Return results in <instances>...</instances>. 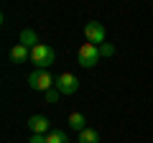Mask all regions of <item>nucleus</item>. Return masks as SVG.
<instances>
[{"instance_id": "f257e3e1", "label": "nucleus", "mask_w": 153, "mask_h": 143, "mask_svg": "<svg viewBox=\"0 0 153 143\" xmlns=\"http://www.w3.org/2000/svg\"><path fill=\"white\" fill-rule=\"evenodd\" d=\"M31 61L36 64V69H46V66H51L56 61V51L49 44H38L31 49Z\"/></svg>"}, {"instance_id": "f03ea898", "label": "nucleus", "mask_w": 153, "mask_h": 143, "mask_svg": "<svg viewBox=\"0 0 153 143\" xmlns=\"http://www.w3.org/2000/svg\"><path fill=\"white\" fill-rule=\"evenodd\" d=\"M76 59H79V66H84V69L97 66V61L102 59V56H100V46H97V44H89V41H84V44L79 46V51H76Z\"/></svg>"}, {"instance_id": "7ed1b4c3", "label": "nucleus", "mask_w": 153, "mask_h": 143, "mask_svg": "<svg viewBox=\"0 0 153 143\" xmlns=\"http://www.w3.org/2000/svg\"><path fill=\"white\" fill-rule=\"evenodd\" d=\"M54 82H56V79L51 77L46 69H36V72L28 74V87H31L33 92H46V89L54 87Z\"/></svg>"}, {"instance_id": "20e7f679", "label": "nucleus", "mask_w": 153, "mask_h": 143, "mask_svg": "<svg viewBox=\"0 0 153 143\" xmlns=\"http://www.w3.org/2000/svg\"><path fill=\"white\" fill-rule=\"evenodd\" d=\"M105 33L107 31H105V26L100 21H87L84 23V39H87L89 44H97V46L105 44Z\"/></svg>"}, {"instance_id": "39448f33", "label": "nucleus", "mask_w": 153, "mask_h": 143, "mask_svg": "<svg viewBox=\"0 0 153 143\" xmlns=\"http://www.w3.org/2000/svg\"><path fill=\"white\" fill-rule=\"evenodd\" d=\"M54 87L59 89L61 95H74L76 89H79V79H76L74 74H69V72H64V74H59V77H56Z\"/></svg>"}, {"instance_id": "423d86ee", "label": "nucleus", "mask_w": 153, "mask_h": 143, "mask_svg": "<svg viewBox=\"0 0 153 143\" xmlns=\"http://www.w3.org/2000/svg\"><path fill=\"white\" fill-rule=\"evenodd\" d=\"M26 59H31V49H28V46H23V44H16V46L10 49V61L23 64Z\"/></svg>"}, {"instance_id": "0eeeda50", "label": "nucleus", "mask_w": 153, "mask_h": 143, "mask_svg": "<svg viewBox=\"0 0 153 143\" xmlns=\"http://www.w3.org/2000/svg\"><path fill=\"white\" fill-rule=\"evenodd\" d=\"M28 128H31V133H46L49 130V118L46 115H33L28 120Z\"/></svg>"}, {"instance_id": "6e6552de", "label": "nucleus", "mask_w": 153, "mask_h": 143, "mask_svg": "<svg viewBox=\"0 0 153 143\" xmlns=\"http://www.w3.org/2000/svg\"><path fill=\"white\" fill-rule=\"evenodd\" d=\"M18 44L28 46V49L38 46V36H36V31H33V28H23V31H21V36H18Z\"/></svg>"}, {"instance_id": "1a4fd4ad", "label": "nucleus", "mask_w": 153, "mask_h": 143, "mask_svg": "<svg viewBox=\"0 0 153 143\" xmlns=\"http://www.w3.org/2000/svg\"><path fill=\"white\" fill-rule=\"evenodd\" d=\"M69 128L76 130V133H82L84 128H87V118H84L82 112H71V115H69Z\"/></svg>"}, {"instance_id": "9d476101", "label": "nucleus", "mask_w": 153, "mask_h": 143, "mask_svg": "<svg viewBox=\"0 0 153 143\" xmlns=\"http://www.w3.org/2000/svg\"><path fill=\"white\" fill-rule=\"evenodd\" d=\"M76 143H100V133L94 128H84L79 133V138H76Z\"/></svg>"}, {"instance_id": "9b49d317", "label": "nucleus", "mask_w": 153, "mask_h": 143, "mask_svg": "<svg viewBox=\"0 0 153 143\" xmlns=\"http://www.w3.org/2000/svg\"><path fill=\"white\" fill-rule=\"evenodd\" d=\"M46 143H69V138H66L64 130H51L46 136Z\"/></svg>"}, {"instance_id": "f8f14e48", "label": "nucleus", "mask_w": 153, "mask_h": 143, "mask_svg": "<svg viewBox=\"0 0 153 143\" xmlns=\"http://www.w3.org/2000/svg\"><path fill=\"white\" fill-rule=\"evenodd\" d=\"M100 56H102V59H107V56H115V46H112V44H107V41H105V44H100Z\"/></svg>"}, {"instance_id": "ddd939ff", "label": "nucleus", "mask_w": 153, "mask_h": 143, "mask_svg": "<svg viewBox=\"0 0 153 143\" xmlns=\"http://www.w3.org/2000/svg\"><path fill=\"white\" fill-rule=\"evenodd\" d=\"M59 97H61V92H59L56 87L46 89V102H59Z\"/></svg>"}, {"instance_id": "4468645a", "label": "nucleus", "mask_w": 153, "mask_h": 143, "mask_svg": "<svg viewBox=\"0 0 153 143\" xmlns=\"http://www.w3.org/2000/svg\"><path fill=\"white\" fill-rule=\"evenodd\" d=\"M28 143H46V136H44V133H33Z\"/></svg>"}]
</instances>
